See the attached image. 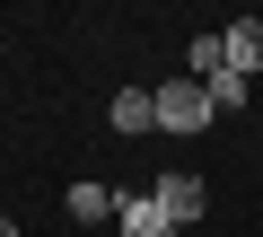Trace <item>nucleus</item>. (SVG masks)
<instances>
[{"label":"nucleus","instance_id":"obj_1","mask_svg":"<svg viewBox=\"0 0 263 237\" xmlns=\"http://www.w3.org/2000/svg\"><path fill=\"white\" fill-rule=\"evenodd\" d=\"M149 202L167 211V228H176V237H184V228H193V220L211 211V193H202V176H184V167H158V185H149Z\"/></svg>","mask_w":263,"mask_h":237},{"label":"nucleus","instance_id":"obj_2","mask_svg":"<svg viewBox=\"0 0 263 237\" xmlns=\"http://www.w3.org/2000/svg\"><path fill=\"white\" fill-rule=\"evenodd\" d=\"M202 123H219V114H211V97H202L193 79H167V88H158V132H176V141H193Z\"/></svg>","mask_w":263,"mask_h":237},{"label":"nucleus","instance_id":"obj_3","mask_svg":"<svg viewBox=\"0 0 263 237\" xmlns=\"http://www.w3.org/2000/svg\"><path fill=\"white\" fill-rule=\"evenodd\" d=\"M105 123H114L123 141H141V132H158V88H123V97L105 105Z\"/></svg>","mask_w":263,"mask_h":237},{"label":"nucleus","instance_id":"obj_4","mask_svg":"<svg viewBox=\"0 0 263 237\" xmlns=\"http://www.w3.org/2000/svg\"><path fill=\"white\" fill-rule=\"evenodd\" d=\"M114 220H123V237H176V228H167V211H158L149 193H123V202H114Z\"/></svg>","mask_w":263,"mask_h":237},{"label":"nucleus","instance_id":"obj_5","mask_svg":"<svg viewBox=\"0 0 263 237\" xmlns=\"http://www.w3.org/2000/svg\"><path fill=\"white\" fill-rule=\"evenodd\" d=\"M219 44H228V70H237V79H254V70H263V27H254V18H237Z\"/></svg>","mask_w":263,"mask_h":237},{"label":"nucleus","instance_id":"obj_6","mask_svg":"<svg viewBox=\"0 0 263 237\" xmlns=\"http://www.w3.org/2000/svg\"><path fill=\"white\" fill-rule=\"evenodd\" d=\"M202 97H211V114H237V105L254 97V79H237V70H219V79H202Z\"/></svg>","mask_w":263,"mask_h":237},{"label":"nucleus","instance_id":"obj_7","mask_svg":"<svg viewBox=\"0 0 263 237\" xmlns=\"http://www.w3.org/2000/svg\"><path fill=\"white\" fill-rule=\"evenodd\" d=\"M70 220H79V228L114 220V193H105V185H70Z\"/></svg>","mask_w":263,"mask_h":237},{"label":"nucleus","instance_id":"obj_8","mask_svg":"<svg viewBox=\"0 0 263 237\" xmlns=\"http://www.w3.org/2000/svg\"><path fill=\"white\" fill-rule=\"evenodd\" d=\"M0 237H18V220H0Z\"/></svg>","mask_w":263,"mask_h":237}]
</instances>
